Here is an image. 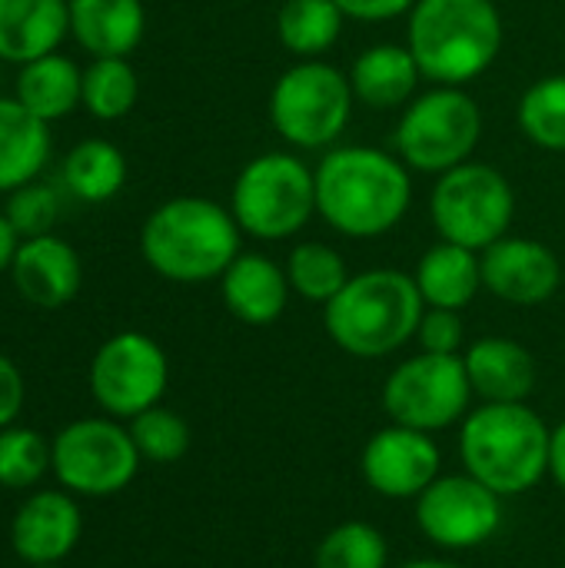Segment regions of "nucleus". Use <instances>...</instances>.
<instances>
[{
	"label": "nucleus",
	"mask_w": 565,
	"mask_h": 568,
	"mask_svg": "<svg viewBox=\"0 0 565 568\" xmlns=\"http://www.w3.org/2000/svg\"><path fill=\"white\" fill-rule=\"evenodd\" d=\"M80 509L70 493H33L13 516L10 542L27 566H60L80 542Z\"/></svg>",
	"instance_id": "16"
},
{
	"label": "nucleus",
	"mask_w": 565,
	"mask_h": 568,
	"mask_svg": "<svg viewBox=\"0 0 565 568\" xmlns=\"http://www.w3.org/2000/svg\"><path fill=\"white\" fill-rule=\"evenodd\" d=\"M230 213L253 240H290L316 213V173L293 153H260L240 170Z\"/></svg>",
	"instance_id": "6"
},
{
	"label": "nucleus",
	"mask_w": 565,
	"mask_h": 568,
	"mask_svg": "<svg viewBox=\"0 0 565 568\" xmlns=\"http://www.w3.org/2000/svg\"><path fill=\"white\" fill-rule=\"evenodd\" d=\"M403 568H466V566L450 562V559H413V562H406Z\"/></svg>",
	"instance_id": "40"
},
{
	"label": "nucleus",
	"mask_w": 565,
	"mask_h": 568,
	"mask_svg": "<svg viewBox=\"0 0 565 568\" xmlns=\"http://www.w3.org/2000/svg\"><path fill=\"white\" fill-rule=\"evenodd\" d=\"M473 386L463 356L416 353L403 359L383 383V409L390 423L420 433H440L470 416Z\"/></svg>",
	"instance_id": "10"
},
{
	"label": "nucleus",
	"mask_w": 565,
	"mask_h": 568,
	"mask_svg": "<svg viewBox=\"0 0 565 568\" xmlns=\"http://www.w3.org/2000/svg\"><path fill=\"white\" fill-rule=\"evenodd\" d=\"M549 476L556 479V486L565 493V419L549 436Z\"/></svg>",
	"instance_id": "38"
},
{
	"label": "nucleus",
	"mask_w": 565,
	"mask_h": 568,
	"mask_svg": "<svg viewBox=\"0 0 565 568\" xmlns=\"http://www.w3.org/2000/svg\"><path fill=\"white\" fill-rule=\"evenodd\" d=\"M316 173V213L350 240L390 233L413 203L410 166L376 146L330 150Z\"/></svg>",
	"instance_id": "1"
},
{
	"label": "nucleus",
	"mask_w": 565,
	"mask_h": 568,
	"mask_svg": "<svg viewBox=\"0 0 565 568\" xmlns=\"http://www.w3.org/2000/svg\"><path fill=\"white\" fill-rule=\"evenodd\" d=\"M549 436L526 403H483L460 423V459L496 496H523L549 476Z\"/></svg>",
	"instance_id": "4"
},
{
	"label": "nucleus",
	"mask_w": 565,
	"mask_h": 568,
	"mask_svg": "<svg viewBox=\"0 0 565 568\" xmlns=\"http://www.w3.org/2000/svg\"><path fill=\"white\" fill-rule=\"evenodd\" d=\"M416 343L423 353H436V356H460L463 346V320L456 310H436L426 306L420 329H416Z\"/></svg>",
	"instance_id": "35"
},
{
	"label": "nucleus",
	"mask_w": 565,
	"mask_h": 568,
	"mask_svg": "<svg viewBox=\"0 0 565 568\" xmlns=\"http://www.w3.org/2000/svg\"><path fill=\"white\" fill-rule=\"evenodd\" d=\"M17 100L43 123H53L83 103V70L63 57L47 53L20 67L17 77Z\"/></svg>",
	"instance_id": "25"
},
{
	"label": "nucleus",
	"mask_w": 565,
	"mask_h": 568,
	"mask_svg": "<svg viewBox=\"0 0 565 568\" xmlns=\"http://www.w3.org/2000/svg\"><path fill=\"white\" fill-rule=\"evenodd\" d=\"M463 363L473 396H480L483 403H526L539 379L533 353L506 336L476 339L463 353Z\"/></svg>",
	"instance_id": "18"
},
{
	"label": "nucleus",
	"mask_w": 565,
	"mask_h": 568,
	"mask_svg": "<svg viewBox=\"0 0 565 568\" xmlns=\"http://www.w3.org/2000/svg\"><path fill=\"white\" fill-rule=\"evenodd\" d=\"M519 130L529 143L565 153V73L536 80L519 100Z\"/></svg>",
	"instance_id": "30"
},
{
	"label": "nucleus",
	"mask_w": 565,
	"mask_h": 568,
	"mask_svg": "<svg viewBox=\"0 0 565 568\" xmlns=\"http://www.w3.org/2000/svg\"><path fill=\"white\" fill-rule=\"evenodd\" d=\"M390 546L386 536L360 519L333 526L316 546L313 568H386Z\"/></svg>",
	"instance_id": "31"
},
{
	"label": "nucleus",
	"mask_w": 565,
	"mask_h": 568,
	"mask_svg": "<svg viewBox=\"0 0 565 568\" xmlns=\"http://www.w3.org/2000/svg\"><path fill=\"white\" fill-rule=\"evenodd\" d=\"M346 13L336 0H286L276 13L280 43L300 60H320L343 33Z\"/></svg>",
	"instance_id": "26"
},
{
	"label": "nucleus",
	"mask_w": 565,
	"mask_h": 568,
	"mask_svg": "<svg viewBox=\"0 0 565 568\" xmlns=\"http://www.w3.org/2000/svg\"><path fill=\"white\" fill-rule=\"evenodd\" d=\"M50 469V446L40 433L23 426L0 429V486L33 489Z\"/></svg>",
	"instance_id": "33"
},
{
	"label": "nucleus",
	"mask_w": 565,
	"mask_h": 568,
	"mask_svg": "<svg viewBox=\"0 0 565 568\" xmlns=\"http://www.w3.org/2000/svg\"><path fill=\"white\" fill-rule=\"evenodd\" d=\"M406 47L423 80L463 87L483 77L503 50V17L493 0H416Z\"/></svg>",
	"instance_id": "5"
},
{
	"label": "nucleus",
	"mask_w": 565,
	"mask_h": 568,
	"mask_svg": "<svg viewBox=\"0 0 565 568\" xmlns=\"http://www.w3.org/2000/svg\"><path fill=\"white\" fill-rule=\"evenodd\" d=\"M50 469L67 493L103 499L133 483L140 453L117 419H77L53 436Z\"/></svg>",
	"instance_id": "11"
},
{
	"label": "nucleus",
	"mask_w": 565,
	"mask_h": 568,
	"mask_svg": "<svg viewBox=\"0 0 565 568\" xmlns=\"http://www.w3.org/2000/svg\"><path fill=\"white\" fill-rule=\"evenodd\" d=\"M513 213L516 193L509 180L496 166L476 160L446 170L430 196V216L440 240L476 253L509 236Z\"/></svg>",
	"instance_id": "9"
},
{
	"label": "nucleus",
	"mask_w": 565,
	"mask_h": 568,
	"mask_svg": "<svg viewBox=\"0 0 565 568\" xmlns=\"http://www.w3.org/2000/svg\"><path fill=\"white\" fill-rule=\"evenodd\" d=\"M286 280H290V290L296 296H303L306 303L326 306L350 283V266L333 246L306 240V243H296L290 250Z\"/></svg>",
	"instance_id": "28"
},
{
	"label": "nucleus",
	"mask_w": 565,
	"mask_h": 568,
	"mask_svg": "<svg viewBox=\"0 0 565 568\" xmlns=\"http://www.w3.org/2000/svg\"><path fill=\"white\" fill-rule=\"evenodd\" d=\"M20 409H23V376L13 366V359L0 353V429L13 426Z\"/></svg>",
	"instance_id": "36"
},
{
	"label": "nucleus",
	"mask_w": 565,
	"mask_h": 568,
	"mask_svg": "<svg viewBox=\"0 0 565 568\" xmlns=\"http://www.w3.org/2000/svg\"><path fill=\"white\" fill-rule=\"evenodd\" d=\"M140 97L137 70L127 57H93L83 70V106L97 120H120Z\"/></svg>",
	"instance_id": "29"
},
{
	"label": "nucleus",
	"mask_w": 565,
	"mask_h": 568,
	"mask_svg": "<svg viewBox=\"0 0 565 568\" xmlns=\"http://www.w3.org/2000/svg\"><path fill=\"white\" fill-rule=\"evenodd\" d=\"M70 33V0H0V60L30 63L57 53Z\"/></svg>",
	"instance_id": "20"
},
{
	"label": "nucleus",
	"mask_w": 565,
	"mask_h": 568,
	"mask_svg": "<svg viewBox=\"0 0 565 568\" xmlns=\"http://www.w3.org/2000/svg\"><path fill=\"white\" fill-rule=\"evenodd\" d=\"M130 436H133V446L140 453V459L147 463H176L186 456L190 449V426L180 413L167 409V406H153L140 416L130 419Z\"/></svg>",
	"instance_id": "32"
},
{
	"label": "nucleus",
	"mask_w": 565,
	"mask_h": 568,
	"mask_svg": "<svg viewBox=\"0 0 565 568\" xmlns=\"http://www.w3.org/2000/svg\"><path fill=\"white\" fill-rule=\"evenodd\" d=\"M240 233L226 206L203 196H173L147 216L140 253L170 283H210L240 256Z\"/></svg>",
	"instance_id": "2"
},
{
	"label": "nucleus",
	"mask_w": 565,
	"mask_h": 568,
	"mask_svg": "<svg viewBox=\"0 0 565 568\" xmlns=\"http://www.w3.org/2000/svg\"><path fill=\"white\" fill-rule=\"evenodd\" d=\"M7 220L13 223L20 240H33L50 233L53 220H57V193L43 183H27L17 186L13 193H7Z\"/></svg>",
	"instance_id": "34"
},
{
	"label": "nucleus",
	"mask_w": 565,
	"mask_h": 568,
	"mask_svg": "<svg viewBox=\"0 0 565 568\" xmlns=\"http://www.w3.org/2000/svg\"><path fill=\"white\" fill-rule=\"evenodd\" d=\"M63 180L83 203H103L127 183V160L110 140H83L63 160Z\"/></svg>",
	"instance_id": "27"
},
{
	"label": "nucleus",
	"mask_w": 565,
	"mask_h": 568,
	"mask_svg": "<svg viewBox=\"0 0 565 568\" xmlns=\"http://www.w3.org/2000/svg\"><path fill=\"white\" fill-rule=\"evenodd\" d=\"M440 446L430 433L396 426L373 433L360 456L366 486L383 499H420L440 479Z\"/></svg>",
	"instance_id": "14"
},
{
	"label": "nucleus",
	"mask_w": 565,
	"mask_h": 568,
	"mask_svg": "<svg viewBox=\"0 0 565 568\" xmlns=\"http://www.w3.org/2000/svg\"><path fill=\"white\" fill-rule=\"evenodd\" d=\"M30 568H60V566H30Z\"/></svg>",
	"instance_id": "41"
},
{
	"label": "nucleus",
	"mask_w": 565,
	"mask_h": 568,
	"mask_svg": "<svg viewBox=\"0 0 565 568\" xmlns=\"http://www.w3.org/2000/svg\"><path fill=\"white\" fill-rule=\"evenodd\" d=\"M170 383V363L147 333L110 336L90 363V393L113 419H133L160 406Z\"/></svg>",
	"instance_id": "12"
},
{
	"label": "nucleus",
	"mask_w": 565,
	"mask_h": 568,
	"mask_svg": "<svg viewBox=\"0 0 565 568\" xmlns=\"http://www.w3.org/2000/svg\"><path fill=\"white\" fill-rule=\"evenodd\" d=\"M426 303L403 270H366L323 306L330 339L356 359H383L416 339Z\"/></svg>",
	"instance_id": "3"
},
{
	"label": "nucleus",
	"mask_w": 565,
	"mask_h": 568,
	"mask_svg": "<svg viewBox=\"0 0 565 568\" xmlns=\"http://www.w3.org/2000/svg\"><path fill=\"white\" fill-rule=\"evenodd\" d=\"M336 3L350 20H366V23L396 20L416 7V0H336Z\"/></svg>",
	"instance_id": "37"
},
{
	"label": "nucleus",
	"mask_w": 565,
	"mask_h": 568,
	"mask_svg": "<svg viewBox=\"0 0 565 568\" xmlns=\"http://www.w3.org/2000/svg\"><path fill=\"white\" fill-rule=\"evenodd\" d=\"M416 526L433 546L446 552L486 546L503 526V496H496L470 473L440 476L416 499Z\"/></svg>",
	"instance_id": "13"
},
{
	"label": "nucleus",
	"mask_w": 565,
	"mask_h": 568,
	"mask_svg": "<svg viewBox=\"0 0 565 568\" xmlns=\"http://www.w3.org/2000/svg\"><path fill=\"white\" fill-rule=\"evenodd\" d=\"M20 236H17V230H13V223L7 220V213H0V273L3 270H10V263H13V256H17V243Z\"/></svg>",
	"instance_id": "39"
},
{
	"label": "nucleus",
	"mask_w": 565,
	"mask_h": 568,
	"mask_svg": "<svg viewBox=\"0 0 565 568\" xmlns=\"http://www.w3.org/2000/svg\"><path fill=\"white\" fill-rule=\"evenodd\" d=\"M413 280L426 306L460 313L483 290V260L476 250L443 240L420 256Z\"/></svg>",
	"instance_id": "23"
},
{
	"label": "nucleus",
	"mask_w": 565,
	"mask_h": 568,
	"mask_svg": "<svg viewBox=\"0 0 565 568\" xmlns=\"http://www.w3.org/2000/svg\"><path fill=\"white\" fill-rule=\"evenodd\" d=\"M143 30V0H70V33L93 57L133 53Z\"/></svg>",
	"instance_id": "21"
},
{
	"label": "nucleus",
	"mask_w": 565,
	"mask_h": 568,
	"mask_svg": "<svg viewBox=\"0 0 565 568\" xmlns=\"http://www.w3.org/2000/svg\"><path fill=\"white\" fill-rule=\"evenodd\" d=\"M220 293L226 310L246 326H270L283 316L290 303L286 266L263 253H240L220 276Z\"/></svg>",
	"instance_id": "19"
},
{
	"label": "nucleus",
	"mask_w": 565,
	"mask_h": 568,
	"mask_svg": "<svg viewBox=\"0 0 565 568\" xmlns=\"http://www.w3.org/2000/svg\"><path fill=\"white\" fill-rule=\"evenodd\" d=\"M350 73L326 60H296L270 90V123L296 150H323L353 116Z\"/></svg>",
	"instance_id": "7"
},
{
	"label": "nucleus",
	"mask_w": 565,
	"mask_h": 568,
	"mask_svg": "<svg viewBox=\"0 0 565 568\" xmlns=\"http://www.w3.org/2000/svg\"><path fill=\"white\" fill-rule=\"evenodd\" d=\"M483 140V110L463 87H433L410 100L396 126V153L410 170L436 173L466 163Z\"/></svg>",
	"instance_id": "8"
},
{
	"label": "nucleus",
	"mask_w": 565,
	"mask_h": 568,
	"mask_svg": "<svg viewBox=\"0 0 565 568\" xmlns=\"http://www.w3.org/2000/svg\"><path fill=\"white\" fill-rule=\"evenodd\" d=\"M50 156L47 123L17 97H0V193H13L40 176Z\"/></svg>",
	"instance_id": "24"
},
{
	"label": "nucleus",
	"mask_w": 565,
	"mask_h": 568,
	"mask_svg": "<svg viewBox=\"0 0 565 568\" xmlns=\"http://www.w3.org/2000/svg\"><path fill=\"white\" fill-rule=\"evenodd\" d=\"M423 73L410 47L403 43H376L366 47L350 67L353 97L373 110H393L413 100Z\"/></svg>",
	"instance_id": "22"
},
{
	"label": "nucleus",
	"mask_w": 565,
	"mask_h": 568,
	"mask_svg": "<svg viewBox=\"0 0 565 568\" xmlns=\"http://www.w3.org/2000/svg\"><path fill=\"white\" fill-rule=\"evenodd\" d=\"M483 260V286L513 306H539L549 303L563 286L559 256L529 236H503L480 253Z\"/></svg>",
	"instance_id": "15"
},
{
	"label": "nucleus",
	"mask_w": 565,
	"mask_h": 568,
	"mask_svg": "<svg viewBox=\"0 0 565 568\" xmlns=\"http://www.w3.org/2000/svg\"><path fill=\"white\" fill-rule=\"evenodd\" d=\"M10 276L27 303L43 310H60L80 293L83 266L67 240L43 233L33 240H20L17 256L10 263Z\"/></svg>",
	"instance_id": "17"
}]
</instances>
